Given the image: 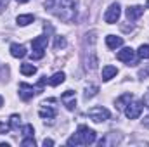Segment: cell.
Returning a JSON list of instances; mask_svg holds the SVG:
<instances>
[{
  "instance_id": "obj_30",
  "label": "cell",
  "mask_w": 149,
  "mask_h": 147,
  "mask_svg": "<svg viewBox=\"0 0 149 147\" xmlns=\"http://www.w3.org/2000/svg\"><path fill=\"white\" fill-rule=\"evenodd\" d=\"M7 3H9V0H0V12H3V10H5Z\"/></svg>"
},
{
  "instance_id": "obj_36",
  "label": "cell",
  "mask_w": 149,
  "mask_h": 147,
  "mask_svg": "<svg viewBox=\"0 0 149 147\" xmlns=\"http://www.w3.org/2000/svg\"><path fill=\"white\" fill-rule=\"evenodd\" d=\"M146 7H148V9H149V0H148V2H146Z\"/></svg>"
},
{
  "instance_id": "obj_8",
  "label": "cell",
  "mask_w": 149,
  "mask_h": 147,
  "mask_svg": "<svg viewBox=\"0 0 149 147\" xmlns=\"http://www.w3.org/2000/svg\"><path fill=\"white\" fill-rule=\"evenodd\" d=\"M61 102L66 106L68 111H73L76 107V95H74L73 90H66L63 95H61Z\"/></svg>"
},
{
  "instance_id": "obj_29",
  "label": "cell",
  "mask_w": 149,
  "mask_h": 147,
  "mask_svg": "<svg viewBox=\"0 0 149 147\" xmlns=\"http://www.w3.org/2000/svg\"><path fill=\"white\" fill-rule=\"evenodd\" d=\"M142 102H144V106L149 109V88H148V92L144 94V99H142Z\"/></svg>"
},
{
  "instance_id": "obj_7",
  "label": "cell",
  "mask_w": 149,
  "mask_h": 147,
  "mask_svg": "<svg viewBox=\"0 0 149 147\" xmlns=\"http://www.w3.org/2000/svg\"><path fill=\"white\" fill-rule=\"evenodd\" d=\"M35 94H38V88L28 83H19V97L23 101H30Z\"/></svg>"
},
{
  "instance_id": "obj_19",
  "label": "cell",
  "mask_w": 149,
  "mask_h": 147,
  "mask_svg": "<svg viewBox=\"0 0 149 147\" xmlns=\"http://www.w3.org/2000/svg\"><path fill=\"white\" fill-rule=\"evenodd\" d=\"M97 92H99V88H97L95 85H90V87L85 88V92H83V99L88 101V99H92L94 95H97Z\"/></svg>"
},
{
  "instance_id": "obj_16",
  "label": "cell",
  "mask_w": 149,
  "mask_h": 147,
  "mask_svg": "<svg viewBox=\"0 0 149 147\" xmlns=\"http://www.w3.org/2000/svg\"><path fill=\"white\" fill-rule=\"evenodd\" d=\"M64 80H66V74L63 73V71H59V73H54L50 78H49V85H52V87H57V85H61Z\"/></svg>"
},
{
  "instance_id": "obj_13",
  "label": "cell",
  "mask_w": 149,
  "mask_h": 147,
  "mask_svg": "<svg viewBox=\"0 0 149 147\" xmlns=\"http://www.w3.org/2000/svg\"><path fill=\"white\" fill-rule=\"evenodd\" d=\"M47 43H49V37H47V35H40V37H37L33 42H31L33 50H45Z\"/></svg>"
},
{
  "instance_id": "obj_5",
  "label": "cell",
  "mask_w": 149,
  "mask_h": 147,
  "mask_svg": "<svg viewBox=\"0 0 149 147\" xmlns=\"http://www.w3.org/2000/svg\"><path fill=\"white\" fill-rule=\"evenodd\" d=\"M120 16H121V7H120V3H111L109 9H108L106 14H104V21L109 23V24H114V23H118Z\"/></svg>"
},
{
  "instance_id": "obj_26",
  "label": "cell",
  "mask_w": 149,
  "mask_h": 147,
  "mask_svg": "<svg viewBox=\"0 0 149 147\" xmlns=\"http://www.w3.org/2000/svg\"><path fill=\"white\" fill-rule=\"evenodd\" d=\"M43 55H45V50H33V52H31V59H33V61L42 59Z\"/></svg>"
},
{
  "instance_id": "obj_21",
  "label": "cell",
  "mask_w": 149,
  "mask_h": 147,
  "mask_svg": "<svg viewBox=\"0 0 149 147\" xmlns=\"http://www.w3.org/2000/svg\"><path fill=\"white\" fill-rule=\"evenodd\" d=\"M9 125H10L12 130H19L21 128V118H19V114H12L10 119H9Z\"/></svg>"
},
{
  "instance_id": "obj_12",
  "label": "cell",
  "mask_w": 149,
  "mask_h": 147,
  "mask_svg": "<svg viewBox=\"0 0 149 147\" xmlns=\"http://www.w3.org/2000/svg\"><path fill=\"white\" fill-rule=\"evenodd\" d=\"M10 55L16 57V59H21L26 55V47L21 45V43H12L10 45Z\"/></svg>"
},
{
  "instance_id": "obj_6",
  "label": "cell",
  "mask_w": 149,
  "mask_h": 147,
  "mask_svg": "<svg viewBox=\"0 0 149 147\" xmlns=\"http://www.w3.org/2000/svg\"><path fill=\"white\" fill-rule=\"evenodd\" d=\"M116 57H118V61H121V62H127L128 66H135L137 62L134 61V57H135V52H134V49H130V47H125V49H121L118 54H116Z\"/></svg>"
},
{
  "instance_id": "obj_25",
  "label": "cell",
  "mask_w": 149,
  "mask_h": 147,
  "mask_svg": "<svg viewBox=\"0 0 149 147\" xmlns=\"http://www.w3.org/2000/svg\"><path fill=\"white\" fill-rule=\"evenodd\" d=\"M23 133H24L26 137H33V133H35L33 125H24V126H23Z\"/></svg>"
},
{
  "instance_id": "obj_9",
  "label": "cell",
  "mask_w": 149,
  "mask_h": 147,
  "mask_svg": "<svg viewBox=\"0 0 149 147\" xmlns=\"http://www.w3.org/2000/svg\"><path fill=\"white\" fill-rule=\"evenodd\" d=\"M142 14H144V7H141V5H132V7L127 9V17H128V21H137Z\"/></svg>"
},
{
  "instance_id": "obj_18",
  "label": "cell",
  "mask_w": 149,
  "mask_h": 147,
  "mask_svg": "<svg viewBox=\"0 0 149 147\" xmlns=\"http://www.w3.org/2000/svg\"><path fill=\"white\" fill-rule=\"evenodd\" d=\"M116 74H118V69L114 66H104L102 68V80L104 81H109L113 76H116Z\"/></svg>"
},
{
  "instance_id": "obj_34",
  "label": "cell",
  "mask_w": 149,
  "mask_h": 147,
  "mask_svg": "<svg viewBox=\"0 0 149 147\" xmlns=\"http://www.w3.org/2000/svg\"><path fill=\"white\" fill-rule=\"evenodd\" d=\"M2 106H3V99L0 97V107H2Z\"/></svg>"
},
{
  "instance_id": "obj_33",
  "label": "cell",
  "mask_w": 149,
  "mask_h": 147,
  "mask_svg": "<svg viewBox=\"0 0 149 147\" xmlns=\"http://www.w3.org/2000/svg\"><path fill=\"white\" fill-rule=\"evenodd\" d=\"M52 3H54V0H47V2H45V7H47V9H50V7H52Z\"/></svg>"
},
{
  "instance_id": "obj_4",
  "label": "cell",
  "mask_w": 149,
  "mask_h": 147,
  "mask_svg": "<svg viewBox=\"0 0 149 147\" xmlns=\"http://www.w3.org/2000/svg\"><path fill=\"white\" fill-rule=\"evenodd\" d=\"M123 111H125V116H127L128 119H135V118H139L141 112H142V104L137 102V101H130V102L125 106Z\"/></svg>"
},
{
  "instance_id": "obj_28",
  "label": "cell",
  "mask_w": 149,
  "mask_h": 147,
  "mask_svg": "<svg viewBox=\"0 0 149 147\" xmlns=\"http://www.w3.org/2000/svg\"><path fill=\"white\" fill-rule=\"evenodd\" d=\"M139 76H141V78H148L149 76V66L146 69H141V71H139Z\"/></svg>"
},
{
  "instance_id": "obj_20",
  "label": "cell",
  "mask_w": 149,
  "mask_h": 147,
  "mask_svg": "<svg viewBox=\"0 0 149 147\" xmlns=\"http://www.w3.org/2000/svg\"><path fill=\"white\" fill-rule=\"evenodd\" d=\"M21 73L24 74V76H33V74L37 73V68L33 64H21Z\"/></svg>"
},
{
  "instance_id": "obj_15",
  "label": "cell",
  "mask_w": 149,
  "mask_h": 147,
  "mask_svg": "<svg viewBox=\"0 0 149 147\" xmlns=\"http://www.w3.org/2000/svg\"><path fill=\"white\" fill-rule=\"evenodd\" d=\"M33 21H35V16H33V14H21V16L16 17V23H17L19 26H28V24L33 23Z\"/></svg>"
},
{
  "instance_id": "obj_14",
  "label": "cell",
  "mask_w": 149,
  "mask_h": 147,
  "mask_svg": "<svg viewBox=\"0 0 149 147\" xmlns=\"http://www.w3.org/2000/svg\"><path fill=\"white\" fill-rule=\"evenodd\" d=\"M132 99H134V95H132L130 92H127V94L120 95V97L116 99V107H118V109H125V106H127Z\"/></svg>"
},
{
  "instance_id": "obj_10",
  "label": "cell",
  "mask_w": 149,
  "mask_h": 147,
  "mask_svg": "<svg viewBox=\"0 0 149 147\" xmlns=\"http://www.w3.org/2000/svg\"><path fill=\"white\" fill-rule=\"evenodd\" d=\"M118 142H121V135H118V133H108L104 139H101L99 140V146H116Z\"/></svg>"
},
{
  "instance_id": "obj_11",
  "label": "cell",
  "mask_w": 149,
  "mask_h": 147,
  "mask_svg": "<svg viewBox=\"0 0 149 147\" xmlns=\"http://www.w3.org/2000/svg\"><path fill=\"white\" fill-rule=\"evenodd\" d=\"M106 45H108V49L116 50V49H120V47L123 45V38L116 37V35H108V37H106Z\"/></svg>"
},
{
  "instance_id": "obj_2",
  "label": "cell",
  "mask_w": 149,
  "mask_h": 147,
  "mask_svg": "<svg viewBox=\"0 0 149 147\" xmlns=\"http://www.w3.org/2000/svg\"><path fill=\"white\" fill-rule=\"evenodd\" d=\"M76 12H78V0H61L59 2L57 16L64 23H71L76 17Z\"/></svg>"
},
{
  "instance_id": "obj_23",
  "label": "cell",
  "mask_w": 149,
  "mask_h": 147,
  "mask_svg": "<svg viewBox=\"0 0 149 147\" xmlns=\"http://www.w3.org/2000/svg\"><path fill=\"white\" fill-rule=\"evenodd\" d=\"M66 47V38L64 37H56V42H54V49L59 50V49H64Z\"/></svg>"
},
{
  "instance_id": "obj_24",
  "label": "cell",
  "mask_w": 149,
  "mask_h": 147,
  "mask_svg": "<svg viewBox=\"0 0 149 147\" xmlns=\"http://www.w3.org/2000/svg\"><path fill=\"white\" fill-rule=\"evenodd\" d=\"M35 144H37V142H35L33 137H26V139L21 140V146L23 147H35Z\"/></svg>"
},
{
  "instance_id": "obj_3",
  "label": "cell",
  "mask_w": 149,
  "mask_h": 147,
  "mask_svg": "<svg viewBox=\"0 0 149 147\" xmlns=\"http://www.w3.org/2000/svg\"><path fill=\"white\" fill-rule=\"evenodd\" d=\"M109 116H111V112L106 107H102V106H95V107L88 109V118L92 121H95V123H102V121L109 119Z\"/></svg>"
},
{
  "instance_id": "obj_1",
  "label": "cell",
  "mask_w": 149,
  "mask_h": 147,
  "mask_svg": "<svg viewBox=\"0 0 149 147\" xmlns=\"http://www.w3.org/2000/svg\"><path fill=\"white\" fill-rule=\"evenodd\" d=\"M95 139H97V135H95V132L92 128H88L85 125H80L76 133L68 139L66 144L68 146H88V144H94Z\"/></svg>"
},
{
  "instance_id": "obj_22",
  "label": "cell",
  "mask_w": 149,
  "mask_h": 147,
  "mask_svg": "<svg viewBox=\"0 0 149 147\" xmlns=\"http://www.w3.org/2000/svg\"><path fill=\"white\" fill-rule=\"evenodd\" d=\"M139 59H149V45H141L137 50Z\"/></svg>"
},
{
  "instance_id": "obj_27",
  "label": "cell",
  "mask_w": 149,
  "mask_h": 147,
  "mask_svg": "<svg viewBox=\"0 0 149 147\" xmlns=\"http://www.w3.org/2000/svg\"><path fill=\"white\" fill-rule=\"evenodd\" d=\"M9 130H10V125L0 121V133H9Z\"/></svg>"
},
{
  "instance_id": "obj_31",
  "label": "cell",
  "mask_w": 149,
  "mask_h": 147,
  "mask_svg": "<svg viewBox=\"0 0 149 147\" xmlns=\"http://www.w3.org/2000/svg\"><path fill=\"white\" fill-rule=\"evenodd\" d=\"M43 146H45V147L54 146V140H50V139H45V140H43Z\"/></svg>"
},
{
  "instance_id": "obj_32",
  "label": "cell",
  "mask_w": 149,
  "mask_h": 147,
  "mask_svg": "<svg viewBox=\"0 0 149 147\" xmlns=\"http://www.w3.org/2000/svg\"><path fill=\"white\" fill-rule=\"evenodd\" d=\"M142 125H144L146 128H149V114L146 116V118H144V119H142Z\"/></svg>"
},
{
  "instance_id": "obj_17",
  "label": "cell",
  "mask_w": 149,
  "mask_h": 147,
  "mask_svg": "<svg viewBox=\"0 0 149 147\" xmlns=\"http://www.w3.org/2000/svg\"><path fill=\"white\" fill-rule=\"evenodd\" d=\"M38 114L42 116V118H47V119H52L54 116H56V109H52V107H49L45 102L42 104V109L38 111Z\"/></svg>"
},
{
  "instance_id": "obj_35",
  "label": "cell",
  "mask_w": 149,
  "mask_h": 147,
  "mask_svg": "<svg viewBox=\"0 0 149 147\" xmlns=\"http://www.w3.org/2000/svg\"><path fill=\"white\" fill-rule=\"evenodd\" d=\"M17 2H19V3H26L28 0H17Z\"/></svg>"
}]
</instances>
